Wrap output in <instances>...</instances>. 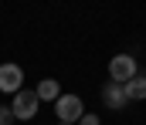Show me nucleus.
I'll return each instance as SVG.
<instances>
[{
  "mask_svg": "<svg viewBox=\"0 0 146 125\" xmlns=\"http://www.w3.org/2000/svg\"><path fill=\"white\" fill-rule=\"evenodd\" d=\"M78 125H102V118H99L95 112H85V115L78 118Z\"/></svg>",
  "mask_w": 146,
  "mask_h": 125,
  "instance_id": "1a4fd4ad",
  "label": "nucleus"
},
{
  "mask_svg": "<svg viewBox=\"0 0 146 125\" xmlns=\"http://www.w3.org/2000/svg\"><path fill=\"white\" fill-rule=\"evenodd\" d=\"M34 91H37V98H41V105H44V101H51V105H54V101L61 98V84L54 81V78H41Z\"/></svg>",
  "mask_w": 146,
  "mask_h": 125,
  "instance_id": "423d86ee",
  "label": "nucleus"
},
{
  "mask_svg": "<svg viewBox=\"0 0 146 125\" xmlns=\"http://www.w3.org/2000/svg\"><path fill=\"white\" fill-rule=\"evenodd\" d=\"M54 115L65 125H78V118L85 115V101L78 95H72V91H61V98L54 101Z\"/></svg>",
  "mask_w": 146,
  "mask_h": 125,
  "instance_id": "f03ea898",
  "label": "nucleus"
},
{
  "mask_svg": "<svg viewBox=\"0 0 146 125\" xmlns=\"http://www.w3.org/2000/svg\"><path fill=\"white\" fill-rule=\"evenodd\" d=\"M122 91H126V98H129V101H146V75L129 78V81L122 84Z\"/></svg>",
  "mask_w": 146,
  "mask_h": 125,
  "instance_id": "0eeeda50",
  "label": "nucleus"
},
{
  "mask_svg": "<svg viewBox=\"0 0 146 125\" xmlns=\"http://www.w3.org/2000/svg\"><path fill=\"white\" fill-rule=\"evenodd\" d=\"M0 125H14V112H10V105H0Z\"/></svg>",
  "mask_w": 146,
  "mask_h": 125,
  "instance_id": "6e6552de",
  "label": "nucleus"
},
{
  "mask_svg": "<svg viewBox=\"0 0 146 125\" xmlns=\"http://www.w3.org/2000/svg\"><path fill=\"white\" fill-rule=\"evenodd\" d=\"M58 125H65V122H58Z\"/></svg>",
  "mask_w": 146,
  "mask_h": 125,
  "instance_id": "9d476101",
  "label": "nucleus"
},
{
  "mask_svg": "<svg viewBox=\"0 0 146 125\" xmlns=\"http://www.w3.org/2000/svg\"><path fill=\"white\" fill-rule=\"evenodd\" d=\"M41 108V98H37L34 88H21L14 98H10V112H14V122H31Z\"/></svg>",
  "mask_w": 146,
  "mask_h": 125,
  "instance_id": "f257e3e1",
  "label": "nucleus"
},
{
  "mask_svg": "<svg viewBox=\"0 0 146 125\" xmlns=\"http://www.w3.org/2000/svg\"><path fill=\"white\" fill-rule=\"evenodd\" d=\"M102 101H106V108H112V112H122V108L129 105L122 84H115V81H106V84H102Z\"/></svg>",
  "mask_w": 146,
  "mask_h": 125,
  "instance_id": "39448f33",
  "label": "nucleus"
},
{
  "mask_svg": "<svg viewBox=\"0 0 146 125\" xmlns=\"http://www.w3.org/2000/svg\"><path fill=\"white\" fill-rule=\"evenodd\" d=\"M136 75H139V64H136L133 54H115V58L109 61V81L126 84L129 78H136Z\"/></svg>",
  "mask_w": 146,
  "mask_h": 125,
  "instance_id": "7ed1b4c3",
  "label": "nucleus"
},
{
  "mask_svg": "<svg viewBox=\"0 0 146 125\" xmlns=\"http://www.w3.org/2000/svg\"><path fill=\"white\" fill-rule=\"evenodd\" d=\"M24 88V68L21 64H0V91H7V95H17Z\"/></svg>",
  "mask_w": 146,
  "mask_h": 125,
  "instance_id": "20e7f679",
  "label": "nucleus"
}]
</instances>
